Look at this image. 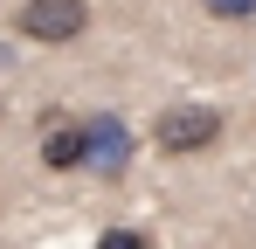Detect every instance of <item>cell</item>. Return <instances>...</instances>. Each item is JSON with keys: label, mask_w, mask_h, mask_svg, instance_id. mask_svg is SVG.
<instances>
[{"label": "cell", "mask_w": 256, "mask_h": 249, "mask_svg": "<svg viewBox=\"0 0 256 249\" xmlns=\"http://www.w3.org/2000/svg\"><path fill=\"white\" fill-rule=\"evenodd\" d=\"M152 138H160V152H173V160L208 152L214 138H222V111H214V104H173V111H160Z\"/></svg>", "instance_id": "obj_1"}, {"label": "cell", "mask_w": 256, "mask_h": 249, "mask_svg": "<svg viewBox=\"0 0 256 249\" xmlns=\"http://www.w3.org/2000/svg\"><path fill=\"white\" fill-rule=\"evenodd\" d=\"M84 28H90V0H28L21 7L28 42H76Z\"/></svg>", "instance_id": "obj_2"}, {"label": "cell", "mask_w": 256, "mask_h": 249, "mask_svg": "<svg viewBox=\"0 0 256 249\" xmlns=\"http://www.w3.org/2000/svg\"><path fill=\"white\" fill-rule=\"evenodd\" d=\"M84 152H90L97 173H118V166L132 160V124L111 118V111H90L84 118Z\"/></svg>", "instance_id": "obj_3"}, {"label": "cell", "mask_w": 256, "mask_h": 249, "mask_svg": "<svg viewBox=\"0 0 256 249\" xmlns=\"http://www.w3.org/2000/svg\"><path fill=\"white\" fill-rule=\"evenodd\" d=\"M42 166H56V173L90 166V152H84V118H76V124H70V118H56V124H48V138H42Z\"/></svg>", "instance_id": "obj_4"}, {"label": "cell", "mask_w": 256, "mask_h": 249, "mask_svg": "<svg viewBox=\"0 0 256 249\" xmlns=\"http://www.w3.org/2000/svg\"><path fill=\"white\" fill-rule=\"evenodd\" d=\"M208 14H214V21H250L256 0H208Z\"/></svg>", "instance_id": "obj_5"}, {"label": "cell", "mask_w": 256, "mask_h": 249, "mask_svg": "<svg viewBox=\"0 0 256 249\" xmlns=\"http://www.w3.org/2000/svg\"><path fill=\"white\" fill-rule=\"evenodd\" d=\"M97 249H152V242H146L138 228H111V236H104V242H97Z\"/></svg>", "instance_id": "obj_6"}]
</instances>
